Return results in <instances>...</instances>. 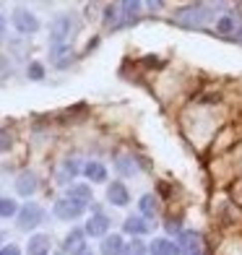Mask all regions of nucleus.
I'll list each match as a JSON object with an SVG mask.
<instances>
[{"mask_svg": "<svg viewBox=\"0 0 242 255\" xmlns=\"http://www.w3.org/2000/svg\"><path fill=\"white\" fill-rule=\"evenodd\" d=\"M177 21L180 24H188V26H206L209 21H214V10L209 5L195 3V5H188V8L177 10Z\"/></svg>", "mask_w": 242, "mask_h": 255, "instance_id": "obj_1", "label": "nucleus"}, {"mask_svg": "<svg viewBox=\"0 0 242 255\" xmlns=\"http://www.w3.org/2000/svg\"><path fill=\"white\" fill-rule=\"evenodd\" d=\"M42 219H44V211H42V206H37V203H26V206L18 208V229H24V232L42 224Z\"/></svg>", "mask_w": 242, "mask_h": 255, "instance_id": "obj_2", "label": "nucleus"}, {"mask_svg": "<svg viewBox=\"0 0 242 255\" xmlns=\"http://www.w3.org/2000/svg\"><path fill=\"white\" fill-rule=\"evenodd\" d=\"M50 31H52V34H50L52 47H65V42H68V37H71V31H73V21H71V16L55 18Z\"/></svg>", "mask_w": 242, "mask_h": 255, "instance_id": "obj_3", "label": "nucleus"}, {"mask_svg": "<svg viewBox=\"0 0 242 255\" xmlns=\"http://www.w3.org/2000/svg\"><path fill=\"white\" fill-rule=\"evenodd\" d=\"M203 237L198 232H180L177 235V253L180 255H201Z\"/></svg>", "mask_w": 242, "mask_h": 255, "instance_id": "obj_4", "label": "nucleus"}, {"mask_svg": "<svg viewBox=\"0 0 242 255\" xmlns=\"http://www.w3.org/2000/svg\"><path fill=\"white\" fill-rule=\"evenodd\" d=\"M81 214H84V206L76 203L73 198H57L55 201V216L63 219V222H73V219H78Z\"/></svg>", "mask_w": 242, "mask_h": 255, "instance_id": "obj_5", "label": "nucleus"}, {"mask_svg": "<svg viewBox=\"0 0 242 255\" xmlns=\"http://www.w3.org/2000/svg\"><path fill=\"white\" fill-rule=\"evenodd\" d=\"M13 26L21 34H34V31L39 29V21H37V16H34V13H29V10H24V8H18V10H13Z\"/></svg>", "mask_w": 242, "mask_h": 255, "instance_id": "obj_6", "label": "nucleus"}, {"mask_svg": "<svg viewBox=\"0 0 242 255\" xmlns=\"http://www.w3.org/2000/svg\"><path fill=\"white\" fill-rule=\"evenodd\" d=\"M107 201L112 206H128L130 203V193H128V188H125L122 182H112L107 188Z\"/></svg>", "mask_w": 242, "mask_h": 255, "instance_id": "obj_7", "label": "nucleus"}, {"mask_svg": "<svg viewBox=\"0 0 242 255\" xmlns=\"http://www.w3.org/2000/svg\"><path fill=\"white\" fill-rule=\"evenodd\" d=\"M37 175L34 172H21L18 180H16V193L24 195V198H29V195H34V190H37Z\"/></svg>", "mask_w": 242, "mask_h": 255, "instance_id": "obj_8", "label": "nucleus"}, {"mask_svg": "<svg viewBox=\"0 0 242 255\" xmlns=\"http://www.w3.org/2000/svg\"><path fill=\"white\" fill-rule=\"evenodd\" d=\"M107 229H110V219L102 214V211L91 216V219H89V224H86V232H89L91 237H105V235H107Z\"/></svg>", "mask_w": 242, "mask_h": 255, "instance_id": "obj_9", "label": "nucleus"}, {"mask_svg": "<svg viewBox=\"0 0 242 255\" xmlns=\"http://www.w3.org/2000/svg\"><path fill=\"white\" fill-rule=\"evenodd\" d=\"M29 255H50V237L47 235H34L26 245Z\"/></svg>", "mask_w": 242, "mask_h": 255, "instance_id": "obj_10", "label": "nucleus"}, {"mask_svg": "<svg viewBox=\"0 0 242 255\" xmlns=\"http://www.w3.org/2000/svg\"><path fill=\"white\" fill-rule=\"evenodd\" d=\"M125 253V242L120 235H107L102 242V255H122Z\"/></svg>", "mask_w": 242, "mask_h": 255, "instance_id": "obj_11", "label": "nucleus"}, {"mask_svg": "<svg viewBox=\"0 0 242 255\" xmlns=\"http://www.w3.org/2000/svg\"><path fill=\"white\" fill-rule=\"evenodd\" d=\"M148 253H151V255H180V253H177V245H175L172 240H167V237L154 240L151 248H148Z\"/></svg>", "mask_w": 242, "mask_h": 255, "instance_id": "obj_12", "label": "nucleus"}, {"mask_svg": "<svg viewBox=\"0 0 242 255\" xmlns=\"http://www.w3.org/2000/svg\"><path fill=\"white\" fill-rule=\"evenodd\" d=\"M84 175L91 182H105L107 180V167L102 164V161H89V164L84 167Z\"/></svg>", "mask_w": 242, "mask_h": 255, "instance_id": "obj_13", "label": "nucleus"}, {"mask_svg": "<svg viewBox=\"0 0 242 255\" xmlns=\"http://www.w3.org/2000/svg\"><path fill=\"white\" fill-rule=\"evenodd\" d=\"M216 29H219V34H224V37H235V34H240V24H237V18L235 16H222L216 21Z\"/></svg>", "mask_w": 242, "mask_h": 255, "instance_id": "obj_14", "label": "nucleus"}, {"mask_svg": "<svg viewBox=\"0 0 242 255\" xmlns=\"http://www.w3.org/2000/svg\"><path fill=\"white\" fill-rule=\"evenodd\" d=\"M68 198H73L76 203H81L86 208L91 203V188H89V185H73V188L68 190Z\"/></svg>", "mask_w": 242, "mask_h": 255, "instance_id": "obj_15", "label": "nucleus"}, {"mask_svg": "<svg viewBox=\"0 0 242 255\" xmlns=\"http://www.w3.org/2000/svg\"><path fill=\"white\" fill-rule=\"evenodd\" d=\"M125 232H130V235L141 237V235H146V232H148V224L143 222L141 216H128V219H125Z\"/></svg>", "mask_w": 242, "mask_h": 255, "instance_id": "obj_16", "label": "nucleus"}, {"mask_svg": "<svg viewBox=\"0 0 242 255\" xmlns=\"http://www.w3.org/2000/svg\"><path fill=\"white\" fill-rule=\"evenodd\" d=\"M63 248H65V250H73V253H78L81 248H84V232H81V229H71V235L65 237Z\"/></svg>", "mask_w": 242, "mask_h": 255, "instance_id": "obj_17", "label": "nucleus"}, {"mask_svg": "<svg viewBox=\"0 0 242 255\" xmlns=\"http://www.w3.org/2000/svg\"><path fill=\"white\" fill-rule=\"evenodd\" d=\"M115 169H118L122 177H130V175H135V161L130 156H118L115 159Z\"/></svg>", "mask_w": 242, "mask_h": 255, "instance_id": "obj_18", "label": "nucleus"}, {"mask_svg": "<svg viewBox=\"0 0 242 255\" xmlns=\"http://www.w3.org/2000/svg\"><path fill=\"white\" fill-rule=\"evenodd\" d=\"M71 47H68V44H65V47H52V63L57 65V68H65L68 63H71Z\"/></svg>", "mask_w": 242, "mask_h": 255, "instance_id": "obj_19", "label": "nucleus"}, {"mask_svg": "<svg viewBox=\"0 0 242 255\" xmlns=\"http://www.w3.org/2000/svg\"><path fill=\"white\" fill-rule=\"evenodd\" d=\"M78 175V161H73V159H65V164H63V172L57 175V182H68L71 177H76Z\"/></svg>", "mask_w": 242, "mask_h": 255, "instance_id": "obj_20", "label": "nucleus"}, {"mask_svg": "<svg viewBox=\"0 0 242 255\" xmlns=\"http://www.w3.org/2000/svg\"><path fill=\"white\" fill-rule=\"evenodd\" d=\"M138 208H141L143 216H154L156 214V198L154 195H143V198L138 201Z\"/></svg>", "mask_w": 242, "mask_h": 255, "instance_id": "obj_21", "label": "nucleus"}, {"mask_svg": "<svg viewBox=\"0 0 242 255\" xmlns=\"http://www.w3.org/2000/svg\"><path fill=\"white\" fill-rule=\"evenodd\" d=\"M146 253H148L146 242L135 237L133 242H128V245H125V253H122V255H146Z\"/></svg>", "mask_w": 242, "mask_h": 255, "instance_id": "obj_22", "label": "nucleus"}, {"mask_svg": "<svg viewBox=\"0 0 242 255\" xmlns=\"http://www.w3.org/2000/svg\"><path fill=\"white\" fill-rule=\"evenodd\" d=\"M13 214H18V206H16V201H10V198H0V216H13Z\"/></svg>", "mask_w": 242, "mask_h": 255, "instance_id": "obj_23", "label": "nucleus"}, {"mask_svg": "<svg viewBox=\"0 0 242 255\" xmlns=\"http://www.w3.org/2000/svg\"><path fill=\"white\" fill-rule=\"evenodd\" d=\"M26 73H29L31 81H42V78H44V65H42V63H31Z\"/></svg>", "mask_w": 242, "mask_h": 255, "instance_id": "obj_24", "label": "nucleus"}, {"mask_svg": "<svg viewBox=\"0 0 242 255\" xmlns=\"http://www.w3.org/2000/svg\"><path fill=\"white\" fill-rule=\"evenodd\" d=\"M10 146H13V138H10V133H8V130H0V154L8 151Z\"/></svg>", "mask_w": 242, "mask_h": 255, "instance_id": "obj_25", "label": "nucleus"}, {"mask_svg": "<svg viewBox=\"0 0 242 255\" xmlns=\"http://www.w3.org/2000/svg\"><path fill=\"white\" fill-rule=\"evenodd\" d=\"M164 227H167V232H175V235H180V224H177V219H175V216H169Z\"/></svg>", "mask_w": 242, "mask_h": 255, "instance_id": "obj_26", "label": "nucleus"}, {"mask_svg": "<svg viewBox=\"0 0 242 255\" xmlns=\"http://www.w3.org/2000/svg\"><path fill=\"white\" fill-rule=\"evenodd\" d=\"M21 250L16 245H5V248H0V255H18Z\"/></svg>", "mask_w": 242, "mask_h": 255, "instance_id": "obj_27", "label": "nucleus"}, {"mask_svg": "<svg viewBox=\"0 0 242 255\" xmlns=\"http://www.w3.org/2000/svg\"><path fill=\"white\" fill-rule=\"evenodd\" d=\"M3 37H5V16L0 13V39H3Z\"/></svg>", "mask_w": 242, "mask_h": 255, "instance_id": "obj_28", "label": "nucleus"}, {"mask_svg": "<svg viewBox=\"0 0 242 255\" xmlns=\"http://www.w3.org/2000/svg\"><path fill=\"white\" fill-rule=\"evenodd\" d=\"M73 255H94V253H91L89 248H81V250H78V253H73Z\"/></svg>", "mask_w": 242, "mask_h": 255, "instance_id": "obj_29", "label": "nucleus"}, {"mask_svg": "<svg viewBox=\"0 0 242 255\" xmlns=\"http://www.w3.org/2000/svg\"><path fill=\"white\" fill-rule=\"evenodd\" d=\"M0 240H3V235H0Z\"/></svg>", "mask_w": 242, "mask_h": 255, "instance_id": "obj_30", "label": "nucleus"}]
</instances>
